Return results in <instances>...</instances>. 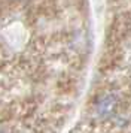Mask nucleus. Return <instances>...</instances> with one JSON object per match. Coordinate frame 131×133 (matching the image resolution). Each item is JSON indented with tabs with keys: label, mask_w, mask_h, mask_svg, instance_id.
Here are the masks:
<instances>
[]
</instances>
